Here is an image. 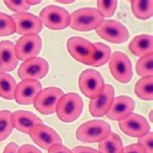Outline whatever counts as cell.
Here are the masks:
<instances>
[{
  "mask_svg": "<svg viewBox=\"0 0 153 153\" xmlns=\"http://www.w3.org/2000/svg\"><path fill=\"white\" fill-rule=\"evenodd\" d=\"M104 18L93 8H82L70 15V26L76 31L96 30L104 22Z\"/></svg>",
  "mask_w": 153,
  "mask_h": 153,
  "instance_id": "obj_1",
  "label": "cell"
},
{
  "mask_svg": "<svg viewBox=\"0 0 153 153\" xmlns=\"http://www.w3.org/2000/svg\"><path fill=\"white\" fill-rule=\"evenodd\" d=\"M82 108L83 102L80 96L75 92H71L60 98L55 111L61 121L70 123L79 117Z\"/></svg>",
  "mask_w": 153,
  "mask_h": 153,
  "instance_id": "obj_2",
  "label": "cell"
},
{
  "mask_svg": "<svg viewBox=\"0 0 153 153\" xmlns=\"http://www.w3.org/2000/svg\"><path fill=\"white\" fill-rule=\"evenodd\" d=\"M111 133V125L103 120H90L76 130V139L83 143H99Z\"/></svg>",
  "mask_w": 153,
  "mask_h": 153,
  "instance_id": "obj_3",
  "label": "cell"
},
{
  "mask_svg": "<svg viewBox=\"0 0 153 153\" xmlns=\"http://www.w3.org/2000/svg\"><path fill=\"white\" fill-rule=\"evenodd\" d=\"M40 19L44 25L52 30L65 29L70 25V14L64 8L49 5L41 11Z\"/></svg>",
  "mask_w": 153,
  "mask_h": 153,
  "instance_id": "obj_4",
  "label": "cell"
},
{
  "mask_svg": "<svg viewBox=\"0 0 153 153\" xmlns=\"http://www.w3.org/2000/svg\"><path fill=\"white\" fill-rule=\"evenodd\" d=\"M64 95L63 91L58 87H47L41 90L34 100V107L40 114L44 115L52 114L56 111V107L60 98Z\"/></svg>",
  "mask_w": 153,
  "mask_h": 153,
  "instance_id": "obj_5",
  "label": "cell"
},
{
  "mask_svg": "<svg viewBox=\"0 0 153 153\" xmlns=\"http://www.w3.org/2000/svg\"><path fill=\"white\" fill-rule=\"evenodd\" d=\"M79 85L84 96L89 99H94L102 92L105 82L102 75L98 71L87 69L80 74L79 78Z\"/></svg>",
  "mask_w": 153,
  "mask_h": 153,
  "instance_id": "obj_6",
  "label": "cell"
},
{
  "mask_svg": "<svg viewBox=\"0 0 153 153\" xmlns=\"http://www.w3.org/2000/svg\"><path fill=\"white\" fill-rule=\"evenodd\" d=\"M42 49V39L38 34L25 35L15 45V52L18 60L35 58Z\"/></svg>",
  "mask_w": 153,
  "mask_h": 153,
  "instance_id": "obj_7",
  "label": "cell"
},
{
  "mask_svg": "<svg viewBox=\"0 0 153 153\" xmlns=\"http://www.w3.org/2000/svg\"><path fill=\"white\" fill-rule=\"evenodd\" d=\"M110 70L114 78L121 83H128L132 79V64L128 56L121 51H115L111 55Z\"/></svg>",
  "mask_w": 153,
  "mask_h": 153,
  "instance_id": "obj_8",
  "label": "cell"
},
{
  "mask_svg": "<svg viewBox=\"0 0 153 153\" xmlns=\"http://www.w3.org/2000/svg\"><path fill=\"white\" fill-rule=\"evenodd\" d=\"M96 32L102 39L114 44H122L129 39L127 28L116 21H104Z\"/></svg>",
  "mask_w": 153,
  "mask_h": 153,
  "instance_id": "obj_9",
  "label": "cell"
},
{
  "mask_svg": "<svg viewBox=\"0 0 153 153\" xmlns=\"http://www.w3.org/2000/svg\"><path fill=\"white\" fill-rule=\"evenodd\" d=\"M49 63L41 57H35L23 61L19 66L18 75L22 80H38L45 76L49 72Z\"/></svg>",
  "mask_w": 153,
  "mask_h": 153,
  "instance_id": "obj_10",
  "label": "cell"
},
{
  "mask_svg": "<svg viewBox=\"0 0 153 153\" xmlns=\"http://www.w3.org/2000/svg\"><path fill=\"white\" fill-rule=\"evenodd\" d=\"M119 128L125 135L133 138H140L150 130L147 120L137 114H131L120 120Z\"/></svg>",
  "mask_w": 153,
  "mask_h": 153,
  "instance_id": "obj_11",
  "label": "cell"
},
{
  "mask_svg": "<svg viewBox=\"0 0 153 153\" xmlns=\"http://www.w3.org/2000/svg\"><path fill=\"white\" fill-rule=\"evenodd\" d=\"M12 19L15 22L16 32L21 35L38 34L43 29V23L38 17L29 13L14 14Z\"/></svg>",
  "mask_w": 153,
  "mask_h": 153,
  "instance_id": "obj_12",
  "label": "cell"
},
{
  "mask_svg": "<svg viewBox=\"0 0 153 153\" xmlns=\"http://www.w3.org/2000/svg\"><path fill=\"white\" fill-rule=\"evenodd\" d=\"M67 49L71 56L80 63L87 65L94 52V46L89 41L82 37H71L67 42Z\"/></svg>",
  "mask_w": 153,
  "mask_h": 153,
  "instance_id": "obj_13",
  "label": "cell"
},
{
  "mask_svg": "<svg viewBox=\"0 0 153 153\" xmlns=\"http://www.w3.org/2000/svg\"><path fill=\"white\" fill-rule=\"evenodd\" d=\"M29 135L36 144H38L40 147L46 150H49L52 146L61 143L62 142L60 136L53 129L44 125V124H40V125L33 127Z\"/></svg>",
  "mask_w": 153,
  "mask_h": 153,
  "instance_id": "obj_14",
  "label": "cell"
},
{
  "mask_svg": "<svg viewBox=\"0 0 153 153\" xmlns=\"http://www.w3.org/2000/svg\"><path fill=\"white\" fill-rule=\"evenodd\" d=\"M114 99V88L111 84H105L102 92L97 97L91 99L89 104V111L91 115L102 117L106 115L110 110Z\"/></svg>",
  "mask_w": 153,
  "mask_h": 153,
  "instance_id": "obj_15",
  "label": "cell"
},
{
  "mask_svg": "<svg viewBox=\"0 0 153 153\" xmlns=\"http://www.w3.org/2000/svg\"><path fill=\"white\" fill-rule=\"evenodd\" d=\"M42 90V84L38 80L25 79L17 84L15 90V100L19 105H30L38 93Z\"/></svg>",
  "mask_w": 153,
  "mask_h": 153,
  "instance_id": "obj_16",
  "label": "cell"
},
{
  "mask_svg": "<svg viewBox=\"0 0 153 153\" xmlns=\"http://www.w3.org/2000/svg\"><path fill=\"white\" fill-rule=\"evenodd\" d=\"M135 110V102L129 96H118L114 99L110 110L107 112L108 118L115 121H120Z\"/></svg>",
  "mask_w": 153,
  "mask_h": 153,
  "instance_id": "obj_17",
  "label": "cell"
},
{
  "mask_svg": "<svg viewBox=\"0 0 153 153\" xmlns=\"http://www.w3.org/2000/svg\"><path fill=\"white\" fill-rule=\"evenodd\" d=\"M11 118L14 128L25 134H29L33 127L43 124L42 119L27 111H17L12 112Z\"/></svg>",
  "mask_w": 153,
  "mask_h": 153,
  "instance_id": "obj_18",
  "label": "cell"
},
{
  "mask_svg": "<svg viewBox=\"0 0 153 153\" xmlns=\"http://www.w3.org/2000/svg\"><path fill=\"white\" fill-rule=\"evenodd\" d=\"M19 60L16 56L15 44L11 41L0 42V72H12L18 66Z\"/></svg>",
  "mask_w": 153,
  "mask_h": 153,
  "instance_id": "obj_19",
  "label": "cell"
},
{
  "mask_svg": "<svg viewBox=\"0 0 153 153\" xmlns=\"http://www.w3.org/2000/svg\"><path fill=\"white\" fill-rule=\"evenodd\" d=\"M129 50L133 54L139 57L152 54L153 52V38L151 35H139L132 40Z\"/></svg>",
  "mask_w": 153,
  "mask_h": 153,
  "instance_id": "obj_20",
  "label": "cell"
},
{
  "mask_svg": "<svg viewBox=\"0 0 153 153\" xmlns=\"http://www.w3.org/2000/svg\"><path fill=\"white\" fill-rule=\"evenodd\" d=\"M94 46V52L92 54L91 58L88 61L87 65L92 67H100L105 65L111 58V48L102 43H95Z\"/></svg>",
  "mask_w": 153,
  "mask_h": 153,
  "instance_id": "obj_21",
  "label": "cell"
},
{
  "mask_svg": "<svg viewBox=\"0 0 153 153\" xmlns=\"http://www.w3.org/2000/svg\"><path fill=\"white\" fill-rule=\"evenodd\" d=\"M98 147L101 153H122L123 150L122 140L115 133H111L106 139L99 142Z\"/></svg>",
  "mask_w": 153,
  "mask_h": 153,
  "instance_id": "obj_22",
  "label": "cell"
},
{
  "mask_svg": "<svg viewBox=\"0 0 153 153\" xmlns=\"http://www.w3.org/2000/svg\"><path fill=\"white\" fill-rule=\"evenodd\" d=\"M17 82L11 75L0 72V97L7 100L15 99Z\"/></svg>",
  "mask_w": 153,
  "mask_h": 153,
  "instance_id": "obj_23",
  "label": "cell"
},
{
  "mask_svg": "<svg viewBox=\"0 0 153 153\" xmlns=\"http://www.w3.org/2000/svg\"><path fill=\"white\" fill-rule=\"evenodd\" d=\"M153 76H148L138 80L135 86V93L139 98L152 101L153 99Z\"/></svg>",
  "mask_w": 153,
  "mask_h": 153,
  "instance_id": "obj_24",
  "label": "cell"
},
{
  "mask_svg": "<svg viewBox=\"0 0 153 153\" xmlns=\"http://www.w3.org/2000/svg\"><path fill=\"white\" fill-rule=\"evenodd\" d=\"M132 11L136 18L146 21L152 17L153 2L152 1H131Z\"/></svg>",
  "mask_w": 153,
  "mask_h": 153,
  "instance_id": "obj_25",
  "label": "cell"
},
{
  "mask_svg": "<svg viewBox=\"0 0 153 153\" xmlns=\"http://www.w3.org/2000/svg\"><path fill=\"white\" fill-rule=\"evenodd\" d=\"M12 112L10 111H0V142L5 140L13 132L14 125L11 118Z\"/></svg>",
  "mask_w": 153,
  "mask_h": 153,
  "instance_id": "obj_26",
  "label": "cell"
},
{
  "mask_svg": "<svg viewBox=\"0 0 153 153\" xmlns=\"http://www.w3.org/2000/svg\"><path fill=\"white\" fill-rule=\"evenodd\" d=\"M153 54H149L140 57L137 62L136 69L138 74L142 76H152L153 73Z\"/></svg>",
  "mask_w": 153,
  "mask_h": 153,
  "instance_id": "obj_27",
  "label": "cell"
},
{
  "mask_svg": "<svg viewBox=\"0 0 153 153\" xmlns=\"http://www.w3.org/2000/svg\"><path fill=\"white\" fill-rule=\"evenodd\" d=\"M15 32V22L12 17L0 12V36H9Z\"/></svg>",
  "mask_w": 153,
  "mask_h": 153,
  "instance_id": "obj_28",
  "label": "cell"
},
{
  "mask_svg": "<svg viewBox=\"0 0 153 153\" xmlns=\"http://www.w3.org/2000/svg\"><path fill=\"white\" fill-rule=\"evenodd\" d=\"M117 7V1H97L98 12L103 18H111Z\"/></svg>",
  "mask_w": 153,
  "mask_h": 153,
  "instance_id": "obj_29",
  "label": "cell"
},
{
  "mask_svg": "<svg viewBox=\"0 0 153 153\" xmlns=\"http://www.w3.org/2000/svg\"><path fill=\"white\" fill-rule=\"evenodd\" d=\"M4 3L6 4V6L11 11L15 12L16 14L25 13L30 8L26 1H11V0H9V1H5Z\"/></svg>",
  "mask_w": 153,
  "mask_h": 153,
  "instance_id": "obj_30",
  "label": "cell"
},
{
  "mask_svg": "<svg viewBox=\"0 0 153 153\" xmlns=\"http://www.w3.org/2000/svg\"><path fill=\"white\" fill-rule=\"evenodd\" d=\"M138 143L140 146H142L146 153H153V133L149 131L146 135L139 138Z\"/></svg>",
  "mask_w": 153,
  "mask_h": 153,
  "instance_id": "obj_31",
  "label": "cell"
},
{
  "mask_svg": "<svg viewBox=\"0 0 153 153\" xmlns=\"http://www.w3.org/2000/svg\"><path fill=\"white\" fill-rule=\"evenodd\" d=\"M122 153H146V151L139 143H133L126 147H123Z\"/></svg>",
  "mask_w": 153,
  "mask_h": 153,
  "instance_id": "obj_32",
  "label": "cell"
},
{
  "mask_svg": "<svg viewBox=\"0 0 153 153\" xmlns=\"http://www.w3.org/2000/svg\"><path fill=\"white\" fill-rule=\"evenodd\" d=\"M49 153H73L69 148H67L65 146H63L62 143H57L52 146L50 149Z\"/></svg>",
  "mask_w": 153,
  "mask_h": 153,
  "instance_id": "obj_33",
  "label": "cell"
},
{
  "mask_svg": "<svg viewBox=\"0 0 153 153\" xmlns=\"http://www.w3.org/2000/svg\"><path fill=\"white\" fill-rule=\"evenodd\" d=\"M19 153H42L37 147L31 144H25L21 148H19Z\"/></svg>",
  "mask_w": 153,
  "mask_h": 153,
  "instance_id": "obj_34",
  "label": "cell"
},
{
  "mask_svg": "<svg viewBox=\"0 0 153 153\" xmlns=\"http://www.w3.org/2000/svg\"><path fill=\"white\" fill-rule=\"evenodd\" d=\"M73 153H101L100 151L94 149V148L88 147V146H76L73 150Z\"/></svg>",
  "mask_w": 153,
  "mask_h": 153,
  "instance_id": "obj_35",
  "label": "cell"
},
{
  "mask_svg": "<svg viewBox=\"0 0 153 153\" xmlns=\"http://www.w3.org/2000/svg\"><path fill=\"white\" fill-rule=\"evenodd\" d=\"M3 153H19V146L17 143H10L8 146L5 147Z\"/></svg>",
  "mask_w": 153,
  "mask_h": 153,
  "instance_id": "obj_36",
  "label": "cell"
},
{
  "mask_svg": "<svg viewBox=\"0 0 153 153\" xmlns=\"http://www.w3.org/2000/svg\"><path fill=\"white\" fill-rule=\"evenodd\" d=\"M27 2V4L29 6H31V5H38V4H40L42 1L41 0H37V1H34V0H32V1H26Z\"/></svg>",
  "mask_w": 153,
  "mask_h": 153,
  "instance_id": "obj_37",
  "label": "cell"
},
{
  "mask_svg": "<svg viewBox=\"0 0 153 153\" xmlns=\"http://www.w3.org/2000/svg\"><path fill=\"white\" fill-rule=\"evenodd\" d=\"M59 3H62V4H71V3H74V1H58Z\"/></svg>",
  "mask_w": 153,
  "mask_h": 153,
  "instance_id": "obj_38",
  "label": "cell"
},
{
  "mask_svg": "<svg viewBox=\"0 0 153 153\" xmlns=\"http://www.w3.org/2000/svg\"><path fill=\"white\" fill-rule=\"evenodd\" d=\"M149 117H150V122L153 121V119H152V111H150V114H149Z\"/></svg>",
  "mask_w": 153,
  "mask_h": 153,
  "instance_id": "obj_39",
  "label": "cell"
}]
</instances>
